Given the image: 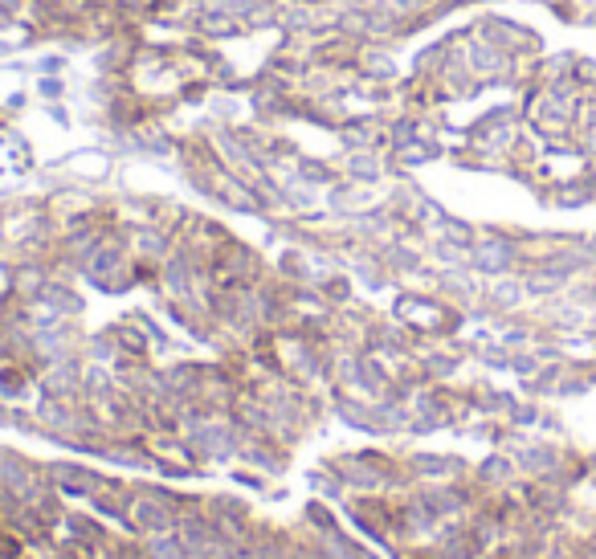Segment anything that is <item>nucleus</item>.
I'll list each match as a JSON object with an SVG mask.
<instances>
[{
    "instance_id": "1",
    "label": "nucleus",
    "mask_w": 596,
    "mask_h": 559,
    "mask_svg": "<svg viewBox=\"0 0 596 559\" xmlns=\"http://www.w3.org/2000/svg\"><path fill=\"white\" fill-rule=\"evenodd\" d=\"M474 33L482 41L499 45L510 58H539L543 53V37H539L535 25H523L515 17H502V12H486V17L474 21Z\"/></svg>"
},
{
    "instance_id": "2",
    "label": "nucleus",
    "mask_w": 596,
    "mask_h": 559,
    "mask_svg": "<svg viewBox=\"0 0 596 559\" xmlns=\"http://www.w3.org/2000/svg\"><path fill=\"white\" fill-rule=\"evenodd\" d=\"M572 82H576L584 95H596V58L576 53V62H572Z\"/></svg>"
},
{
    "instance_id": "3",
    "label": "nucleus",
    "mask_w": 596,
    "mask_h": 559,
    "mask_svg": "<svg viewBox=\"0 0 596 559\" xmlns=\"http://www.w3.org/2000/svg\"><path fill=\"white\" fill-rule=\"evenodd\" d=\"M41 95H46V98H58V95H62V82H54V78H46V82H41Z\"/></svg>"
},
{
    "instance_id": "4",
    "label": "nucleus",
    "mask_w": 596,
    "mask_h": 559,
    "mask_svg": "<svg viewBox=\"0 0 596 559\" xmlns=\"http://www.w3.org/2000/svg\"><path fill=\"white\" fill-rule=\"evenodd\" d=\"M592 250H596V237H592Z\"/></svg>"
},
{
    "instance_id": "5",
    "label": "nucleus",
    "mask_w": 596,
    "mask_h": 559,
    "mask_svg": "<svg viewBox=\"0 0 596 559\" xmlns=\"http://www.w3.org/2000/svg\"><path fill=\"white\" fill-rule=\"evenodd\" d=\"M539 4H548V0H539Z\"/></svg>"
},
{
    "instance_id": "6",
    "label": "nucleus",
    "mask_w": 596,
    "mask_h": 559,
    "mask_svg": "<svg viewBox=\"0 0 596 559\" xmlns=\"http://www.w3.org/2000/svg\"><path fill=\"white\" fill-rule=\"evenodd\" d=\"M356 4H360V0H356Z\"/></svg>"
}]
</instances>
